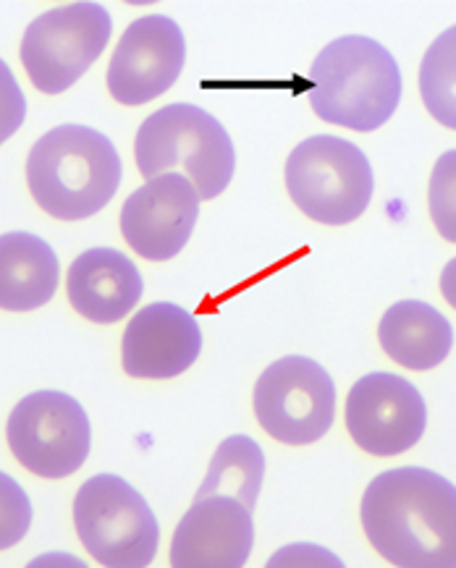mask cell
I'll use <instances>...</instances> for the list:
<instances>
[{
    "label": "cell",
    "mask_w": 456,
    "mask_h": 568,
    "mask_svg": "<svg viewBox=\"0 0 456 568\" xmlns=\"http://www.w3.org/2000/svg\"><path fill=\"white\" fill-rule=\"evenodd\" d=\"M362 529L396 568H456V485L425 466H399L367 485Z\"/></svg>",
    "instance_id": "obj_1"
},
{
    "label": "cell",
    "mask_w": 456,
    "mask_h": 568,
    "mask_svg": "<svg viewBox=\"0 0 456 568\" xmlns=\"http://www.w3.org/2000/svg\"><path fill=\"white\" fill-rule=\"evenodd\" d=\"M124 165L103 131L63 123L34 142L27 158V186L58 221L98 215L119 192Z\"/></svg>",
    "instance_id": "obj_2"
},
{
    "label": "cell",
    "mask_w": 456,
    "mask_h": 568,
    "mask_svg": "<svg viewBox=\"0 0 456 568\" xmlns=\"http://www.w3.org/2000/svg\"><path fill=\"white\" fill-rule=\"evenodd\" d=\"M307 100L317 119L367 131L391 121L402 103V71L386 45L365 34H344L325 45L307 71Z\"/></svg>",
    "instance_id": "obj_3"
},
{
    "label": "cell",
    "mask_w": 456,
    "mask_h": 568,
    "mask_svg": "<svg viewBox=\"0 0 456 568\" xmlns=\"http://www.w3.org/2000/svg\"><path fill=\"white\" fill-rule=\"evenodd\" d=\"M136 169L144 179L179 171L200 200L226 192L236 171V150L223 123L190 103H171L142 121L134 142Z\"/></svg>",
    "instance_id": "obj_4"
},
{
    "label": "cell",
    "mask_w": 456,
    "mask_h": 568,
    "mask_svg": "<svg viewBox=\"0 0 456 568\" xmlns=\"http://www.w3.org/2000/svg\"><path fill=\"white\" fill-rule=\"evenodd\" d=\"M288 196L323 225H349L373 200V165L354 142L317 134L296 144L286 160Z\"/></svg>",
    "instance_id": "obj_5"
},
{
    "label": "cell",
    "mask_w": 456,
    "mask_h": 568,
    "mask_svg": "<svg viewBox=\"0 0 456 568\" xmlns=\"http://www.w3.org/2000/svg\"><path fill=\"white\" fill-rule=\"evenodd\" d=\"M74 524L87 552L105 568H148L161 548L155 514L119 475H95L79 487Z\"/></svg>",
    "instance_id": "obj_6"
},
{
    "label": "cell",
    "mask_w": 456,
    "mask_h": 568,
    "mask_svg": "<svg viewBox=\"0 0 456 568\" xmlns=\"http://www.w3.org/2000/svg\"><path fill=\"white\" fill-rule=\"evenodd\" d=\"M113 19L100 3H69L40 13L21 40V63L29 82L45 94H61L103 55Z\"/></svg>",
    "instance_id": "obj_7"
},
{
    "label": "cell",
    "mask_w": 456,
    "mask_h": 568,
    "mask_svg": "<svg viewBox=\"0 0 456 568\" xmlns=\"http://www.w3.org/2000/svg\"><path fill=\"white\" fill-rule=\"evenodd\" d=\"M11 454L32 475L63 479L82 469L92 446L90 417L74 396L61 390L29 393L6 425Z\"/></svg>",
    "instance_id": "obj_8"
},
{
    "label": "cell",
    "mask_w": 456,
    "mask_h": 568,
    "mask_svg": "<svg viewBox=\"0 0 456 568\" xmlns=\"http://www.w3.org/2000/svg\"><path fill=\"white\" fill-rule=\"evenodd\" d=\"M252 404L271 438L286 446H313L336 419V385L315 359L284 356L260 375Z\"/></svg>",
    "instance_id": "obj_9"
},
{
    "label": "cell",
    "mask_w": 456,
    "mask_h": 568,
    "mask_svg": "<svg viewBox=\"0 0 456 568\" xmlns=\"http://www.w3.org/2000/svg\"><path fill=\"white\" fill-rule=\"evenodd\" d=\"M428 406L407 377L371 373L352 385L346 398V429L365 454L391 458L423 440Z\"/></svg>",
    "instance_id": "obj_10"
},
{
    "label": "cell",
    "mask_w": 456,
    "mask_h": 568,
    "mask_svg": "<svg viewBox=\"0 0 456 568\" xmlns=\"http://www.w3.org/2000/svg\"><path fill=\"white\" fill-rule=\"evenodd\" d=\"M186 63V40L171 17L150 13L132 21L108 65V90L115 103L136 108L176 84Z\"/></svg>",
    "instance_id": "obj_11"
},
{
    "label": "cell",
    "mask_w": 456,
    "mask_h": 568,
    "mask_svg": "<svg viewBox=\"0 0 456 568\" xmlns=\"http://www.w3.org/2000/svg\"><path fill=\"white\" fill-rule=\"evenodd\" d=\"M200 194L181 173L144 181L124 202L121 233L150 262H165L184 250L200 217Z\"/></svg>",
    "instance_id": "obj_12"
},
{
    "label": "cell",
    "mask_w": 456,
    "mask_h": 568,
    "mask_svg": "<svg viewBox=\"0 0 456 568\" xmlns=\"http://www.w3.org/2000/svg\"><path fill=\"white\" fill-rule=\"evenodd\" d=\"M255 548L252 511L231 495L194 498L171 540V568H244Z\"/></svg>",
    "instance_id": "obj_13"
},
{
    "label": "cell",
    "mask_w": 456,
    "mask_h": 568,
    "mask_svg": "<svg viewBox=\"0 0 456 568\" xmlns=\"http://www.w3.org/2000/svg\"><path fill=\"white\" fill-rule=\"evenodd\" d=\"M200 352L197 317L179 304L155 302L129 320L121 341V364L136 381H171L184 375Z\"/></svg>",
    "instance_id": "obj_14"
},
{
    "label": "cell",
    "mask_w": 456,
    "mask_h": 568,
    "mask_svg": "<svg viewBox=\"0 0 456 568\" xmlns=\"http://www.w3.org/2000/svg\"><path fill=\"white\" fill-rule=\"evenodd\" d=\"M67 291L79 315L90 323L113 325L140 304L144 281L126 254L111 246H95L71 262Z\"/></svg>",
    "instance_id": "obj_15"
},
{
    "label": "cell",
    "mask_w": 456,
    "mask_h": 568,
    "mask_svg": "<svg viewBox=\"0 0 456 568\" xmlns=\"http://www.w3.org/2000/svg\"><path fill=\"white\" fill-rule=\"evenodd\" d=\"M378 341L396 364L415 373H428L452 354L454 327L433 304L404 298L381 317Z\"/></svg>",
    "instance_id": "obj_16"
},
{
    "label": "cell",
    "mask_w": 456,
    "mask_h": 568,
    "mask_svg": "<svg viewBox=\"0 0 456 568\" xmlns=\"http://www.w3.org/2000/svg\"><path fill=\"white\" fill-rule=\"evenodd\" d=\"M61 281V262L45 239L11 231L0 236V310L45 307Z\"/></svg>",
    "instance_id": "obj_17"
},
{
    "label": "cell",
    "mask_w": 456,
    "mask_h": 568,
    "mask_svg": "<svg viewBox=\"0 0 456 568\" xmlns=\"http://www.w3.org/2000/svg\"><path fill=\"white\" fill-rule=\"evenodd\" d=\"M265 479V454L250 435H231L215 448L213 462L194 498L231 495L250 511H255Z\"/></svg>",
    "instance_id": "obj_18"
},
{
    "label": "cell",
    "mask_w": 456,
    "mask_h": 568,
    "mask_svg": "<svg viewBox=\"0 0 456 568\" xmlns=\"http://www.w3.org/2000/svg\"><path fill=\"white\" fill-rule=\"evenodd\" d=\"M419 94L433 119L456 131V24L440 32L425 53Z\"/></svg>",
    "instance_id": "obj_19"
},
{
    "label": "cell",
    "mask_w": 456,
    "mask_h": 568,
    "mask_svg": "<svg viewBox=\"0 0 456 568\" xmlns=\"http://www.w3.org/2000/svg\"><path fill=\"white\" fill-rule=\"evenodd\" d=\"M430 217L440 236L456 244V150L438 158L428 186Z\"/></svg>",
    "instance_id": "obj_20"
},
{
    "label": "cell",
    "mask_w": 456,
    "mask_h": 568,
    "mask_svg": "<svg viewBox=\"0 0 456 568\" xmlns=\"http://www.w3.org/2000/svg\"><path fill=\"white\" fill-rule=\"evenodd\" d=\"M32 500L17 479L0 471V550H9L32 527Z\"/></svg>",
    "instance_id": "obj_21"
},
{
    "label": "cell",
    "mask_w": 456,
    "mask_h": 568,
    "mask_svg": "<svg viewBox=\"0 0 456 568\" xmlns=\"http://www.w3.org/2000/svg\"><path fill=\"white\" fill-rule=\"evenodd\" d=\"M27 119V98L9 69L0 58V144L9 142Z\"/></svg>",
    "instance_id": "obj_22"
},
{
    "label": "cell",
    "mask_w": 456,
    "mask_h": 568,
    "mask_svg": "<svg viewBox=\"0 0 456 568\" xmlns=\"http://www.w3.org/2000/svg\"><path fill=\"white\" fill-rule=\"evenodd\" d=\"M265 568H346L336 552L315 542L284 545L267 558Z\"/></svg>",
    "instance_id": "obj_23"
},
{
    "label": "cell",
    "mask_w": 456,
    "mask_h": 568,
    "mask_svg": "<svg viewBox=\"0 0 456 568\" xmlns=\"http://www.w3.org/2000/svg\"><path fill=\"white\" fill-rule=\"evenodd\" d=\"M27 568H90L82 558L71 556V552L63 550H53V552H42V556L32 558L27 564Z\"/></svg>",
    "instance_id": "obj_24"
},
{
    "label": "cell",
    "mask_w": 456,
    "mask_h": 568,
    "mask_svg": "<svg viewBox=\"0 0 456 568\" xmlns=\"http://www.w3.org/2000/svg\"><path fill=\"white\" fill-rule=\"evenodd\" d=\"M440 294L456 310V257L448 260L444 273H440Z\"/></svg>",
    "instance_id": "obj_25"
}]
</instances>
